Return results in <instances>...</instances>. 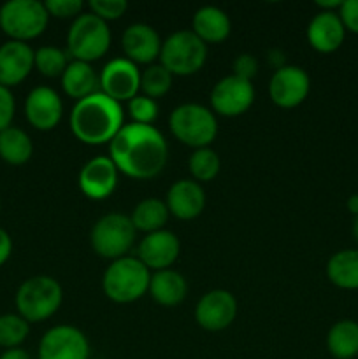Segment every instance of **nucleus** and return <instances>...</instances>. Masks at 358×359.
Segmentation results:
<instances>
[{
    "mask_svg": "<svg viewBox=\"0 0 358 359\" xmlns=\"http://www.w3.org/2000/svg\"><path fill=\"white\" fill-rule=\"evenodd\" d=\"M167 156V140L153 125H123L109 144V158L118 172L140 181L157 177Z\"/></svg>",
    "mask_w": 358,
    "mask_h": 359,
    "instance_id": "1",
    "label": "nucleus"
},
{
    "mask_svg": "<svg viewBox=\"0 0 358 359\" xmlns=\"http://www.w3.org/2000/svg\"><path fill=\"white\" fill-rule=\"evenodd\" d=\"M123 128V107L102 91L77 100L70 112V130L88 146L111 144Z\"/></svg>",
    "mask_w": 358,
    "mask_h": 359,
    "instance_id": "2",
    "label": "nucleus"
},
{
    "mask_svg": "<svg viewBox=\"0 0 358 359\" xmlns=\"http://www.w3.org/2000/svg\"><path fill=\"white\" fill-rule=\"evenodd\" d=\"M151 273L139 258L114 259L102 277L104 294L114 304H132L150 291Z\"/></svg>",
    "mask_w": 358,
    "mask_h": 359,
    "instance_id": "3",
    "label": "nucleus"
},
{
    "mask_svg": "<svg viewBox=\"0 0 358 359\" xmlns=\"http://www.w3.org/2000/svg\"><path fill=\"white\" fill-rule=\"evenodd\" d=\"M63 291L58 280L49 276H35L25 280L16 293V309L28 323L51 318L60 309Z\"/></svg>",
    "mask_w": 358,
    "mask_h": 359,
    "instance_id": "4",
    "label": "nucleus"
},
{
    "mask_svg": "<svg viewBox=\"0 0 358 359\" xmlns=\"http://www.w3.org/2000/svg\"><path fill=\"white\" fill-rule=\"evenodd\" d=\"M111 30L95 14H79L67 34V53L77 62H95L109 51Z\"/></svg>",
    "mask_w": 358,
    "mask_h": 359,
    "instance_id": "5",
    "label": "nucleus"
},
{
    "mask_svg": "<svg viewBox=\"0 0 358 359\" xmlns=\"http://www.w3.org/2000/svg\"><path fill=\"white\" fill-rule=\"evenodd\" d=\"M171 132L179 142L195 149L209 147L218 135L216 116L200 104H183L171 112Z\"/></svg>",
    "mask_w": 358,
    "mask_h": 359,
    "instance_id": "6",
    "label": "nucleus"
},
{
    "mask_svg": "<svg viewBox=\"0 0 358 359\" xmlns=\"http://www.w3.org/2000/svg\"><path fill=\"white\" fill-rule=\"evenodd\" d=\"M49 14L39 0H9L0 7V28L11 41L25 42L46 30Z\"/></svg>",
    "mask_w": 358,
    "mask_h": 359,
    "instance_id": "7",
    "label": "nucleus"
},
{
    "mask_svg": "<svg viewBox=\"0 0 358 359\" xmlns=\"http://www.w3.org/2000/svg\"><path fill=\"white\" fill-rule=\"evenodd\" d=\"M207 60V44L192 30H179L168 35L161 44L160 65L172 76H192L199 72Z\"/></svg>",
    "mask_w": 358,
    "mask_h": 359,
    "instance_id": "8",
    "label": "nucleus"
},
{
    "mask_svg": "<svg viewBox=\"0 0 358 359\" xmlns=\"http://www.w3.org/2000/svg\"><path fill=\"white\" fill-rule=\"evenodd\" d=\"M135 231L130 216L118 212L105 214L91 228V248L98 256L114 262L126 256V252L132 249Z\"/></svg>",
    "mask_w": 358,
    "mask_h": 359,
    "instance_id": "9",
    "label": "nucleus"
},
{
    "mask_svg": "<svg viewBox=\"0 0 358 359\" xmlns=\"http://www.w3.org/2000/svg\"><path fill=\"white\" fill-rule=\"evenodd\" d=\"M255 102V88L251 81L237 76H227L211 90V107L225 118H235L248 111Z\"/></svg>",
    "mask_w": 358,
    "mask_h": 359,
    "instance_id": "10",
    "label": "nucleus"
},
{
    "mask_svg": "<svg viewBox=\"0 0 358 359\" xmlns=\"http://www.w3.org/2000/svg\"><path fill=\"white\" fill-rule=\"evenodd\" d=\"M90 344L74 326L60 325L48 330L39 342V359H88Z\"/></svg>",
    "mask_w": 358,
    "mask_h": 359,
    "instance_id": "11",
    "label": "nucleus"
},
{
    "mask_svg": "<svg viewBox=\"0 0 358 359\" xmlns=\"http://www.w3.org/2000/svg\"><path fill=\"white\" fill-rule=\"evenodd\" d=\"M98 84L102 93L116 102H130L140 90V70L126 58H114L102 69Z\"/></svg>",
    "mask_w": 358,
    "mask_h": 359,
    "instance_id": "12",
    "label": "nucleus"
},
{
    "mask_svg": "<svg viewBox=\"0 0 358 359\" xmlns=\"http://www.w3.org/2000/svg\"><path fill=\"white\" fill-rule=\"evenodd\" d=\"M311 81L307 72L297 65H284L276 69L269 83L270 100L281 109L298 107L307 98Z\"/></svg>",
    "mask_w": 358,
    "mask_h": 359,
    "instance_id": "13",
    "label": "nucleus"
},
{
    "mask_svg": "<svg viewBox=\"0 0 358 359\" xmlns=\"http://www.w3.org/2000/svg\"><path fill=\"white\" fill-rule=\"evenodd\" d=\"M237 316V300L227 290H213L204 294L195 307V319L206 332L227 330Z\"/></svg>",
    "mask_w": 358,
    "mask_h": 359,
    "instance_id": "14",
    "label": "nucleus"
},
{
    "mask_svg": "<svg viewBox=\"0 0 358 359\" xmlns=\"http://www.w3.org/2000/svg\"><path fill=\"white\" fill-rule=\"evenodd\" d=\"M179 238L168 230H158L147 233L137 248V258L147 270H167L179 258Z\"/></svg>",
    "mask_w": 358,
    "mask_h": 359,
    "instance_id": "15",
    "label": "nucleus"
},
{
    "mask_svg": "<svg viewBox=\"0 0 358 359\" xmlns=\"http://www.w3.org/2000/svg\"><path fill=\"white\" fill-rule=\"evenodd\" d=\"M25 114L35 130L49 132L58 125L63 116L62 98L53 88H34L25 102Z\"/></svg>",
    "mask_w": 358,
    "mask_h": 359,
    "instance_id": "16",
    "label": "nucleus"
},
{
    "mask_svg": "<svg viewBox=\"0 0 358 359\" xmlns=\"http://www.w3.org/2000/svg\"><path fill=\"white\" fill-rule=\"evenodd\" d=\"M118 184V168L109 156H97L79 172V189L90 200H105Z\"/></svg>",
    "mask_w": 358,
    "mask_h": 359,
    "instance_id": "17",
    "label": "nucleus"
},
{
    "mask_svg": "<svg viewBox=\"0 0 358 359\" xmlns=\"http://www.w3.org/2000/svg\"><path fill=\"white\" fill-rule=\"evenodd\" d=\"M161 44L160 35L153 27L146 23H133L123 32L121 48L126 55V60L137 63H153L160 58Z\"/></svg>",
    "mask_w": 358,
    "mask_h": 359,
    "instance_id": "18",
    "label": "nucleus"
},
{
    "mask_svg": "<svg viewBox=\"0 0 358 359\" xmlns=\"http://www.w3.org/2000/svg\"><path fill=\"white\" fill-rule=\"evenodd\" d=\"M35 51L27 42L9 41L0 46V84L18 86L34 69Z\"/></svg>",
    "mask_w": 358,
    "mask_h": 359,
    "instance_id": "19",
    "label": "nucleus"
},
{
    "mask_svg": "<svg viewBox=\"0 0 358 359\" xmlns=\"http://www.w3.org/2000/svg\"><path fill=\"white\" fill-rule=\"evenodd\" d=\"M165 203H167L168 214L178 219H195L206 207V193L199 182L192 179H181L171 186Z\"/></svg>",
    "mask_w": 358,
    "mask_h": 359,
    "instance_id": "20",
    "label": "nucleus"
},
{
    "mask_svg": "<svg viewBox=\"0 0 358 359\" xmlns=\"http://www.w3.org/2000/svg\"><path fill=\"white\" fill-rule=\"evenodd\" d=\"M346 28L340 21L339 13H321L319 11L307 27V41L318 53H333L343 46Z\"/></svg>",
    "mask_w": 358,
    "mask_h": 359,
    "instance_id": "21",
    "label": "nucleus"
},
{
    "mask_svg": "<svg viewBox=\"0 0 358 359\" xmlns=\"http://www.w3.org/2000/svg\"><path fill=\"white\" fill-rule=\"evenodd\" d=\"M230 18L220 7L206 6L200 7L193 14V34L204 44H220L230 35Z\"/></svg>",
    "mask_w": 358,
    "mask_h": 359,
    "instance_id": "22",
    "label": "nucleus"
},
{
    "mask_svg": "<svg viewBox=\"0 0 358 359\" xmlns=\"http://www.w3.org/2000/svg\"><path fill=\"white\" fill-rule=\"evenodd\" d=\"M150 293L157 304L164 307H175L186 298L188 284L185 277L175 270H158L151 276Z\"/></svg>",
    "mask_w": 358,
    "mask_h": 359,
    "instance_id": "23",
    "label": "nucleus"
},
{
    "mask_svg": "<svg viewBox=\"0 0 358 359\" xmlns=\"http://www.w3.org/2000/svg\"><path fill=\"white\" fill-rule=\"evenodd\" d=\"M62 88L70 98L83 100V98L97 93L98 76L91 69L90 63L72 60L62 76Z\"/></svg>",
    "mask_w": 358,
    "mask_h": 359,
    "instance_id": "24",
    "label": "nucleus"
},
{
    "mask_svg": "<svg viewBox=\"0 0 358 359\" xmlns=\"http://www.w3.org/2000/svg\"><path fill=\"white\" fill-rule=\"evenodd\" d=\"M326 277L339 290H358V249H343L326 263Z\"/></svg>",
    "mask_w": 358,
    "mask_h": 359,
    "instance_id": "25",
    "label": "nucleus"
},
{
    "mask_svg": "<svg viewBox=\"0 0 358 359\" xmlns=\"http://www.w3.org/2000/svg\"><path fill=\"white\" fill-rule=\"evenodd\" d=\"M326 349L336 359H353L358 356V323L340 319L326 335Z\"/></svg>",
    "mask_w": 358,
    "mask_h": 359,
    "instance_id": "26",
    "label": "nucleus"
},
{
    "mask_svg": "<svg viewBox=\"0 0 358 359\" xmlns=\"http://www.w3.org/2000/svg\"><path fill=\"white\" fill-rule=\"evenodd\" d=\"M167 219V203L160 198H144L142 202L133 207L132 214H130V221H132L133 228L137 231H144L146 235L164 230Z\"/></svg>",
    "mask_w": 358,
    "mask_h": 359,
    "instance_id": "27",
    "label": "nucleus"
},
{
    "mask_svg": "<svg viewBox=\"0 0 358 359\" xmlns=\"http://www.w3.org/2000/svg\"><path fill=\"white\" fill-rule=\"evenodd\" d=\"M34 153V144L30 137L16 126L0 132V158L9 165L27 163Z\"/></svg>",
    "mask_w": 358,
    "mask_h": 359,
    "instance_id": "28",
    "label": "nucleus"
},
{
    "mask_svg": "<svg viewBox=\"0 0 358 359\" xmlns=\"http://www.w3.org/2000/svg\"><path fill=\"white\" fill-rule=\"evenodd\" d=\"M69 65V53L55 46H42L35 51L34 67L46 77H62Z\"/></svg>",
    "mask_w": 358,
    "mask_h": 359,
    "instance_id": "29",
    "label": "nucleus"
},
{
    "mask_svg": "<svg viewBox=\"0 0 358 359\" xmlns=\"http://www.w3.org/2000/svg\"><path fill=\"white\" fill-rule=\"evenodd\" d=\"M190 174L193 175L195 181L200 182H209L220 174L221 161L216 151L211 147H202V149H195V153L190 156L188 161Z\"/></svg>",
    "mask_w": 358,
    "mask_h": 359,
    "instance_id": "30",
    "label": "nucleus"
},
{
    "mask_svg": "<svg viewBox=\"0 0 358 359\" xmlns=\"http://www.w3.org/2000/svg\"><path fill=\"white\" fill-rule=\"evenodd\" d=\"M30 333L28 321L20 314L0 316V347L4 349H16L27 340Z\"/></svg>",
    "mask_w": 358,
    "mask_h": 359,
    "instance_id": "31",
    "label": "nucleus"
},
{
    "mask_svg": "<svg viewBox=\"0 0 358 359\" xmlns=\"http://www.w3.org/2000/svg\"><path fill=\"white\" fill-rule=\"evenodd\" d=\"M172 86V74L164 65H150L140 72V90L144 97L160 98L168 93Z\"/></svg>",
    "mask_w": 358,
    "mask_h": 359,
    "instance_id": "32",
    "label": "nucleus"
},
{
    "mask_svg": "<svg viewBox=\"0 0 358 359\" xmlns=\"http://www.w3.org/2000/svg\"><path fill=\"white\" fill-rule=\"evenodd\" d=\"M128 112L137 125H153L158 118V104L153 98L137 95L128 102Z\"/></svg>",
    "mask_w": 358,
    "mask_h": 359,
    "instance_id": "33",
    "label": "nucleus"
},
{
    "mask_svg": "<svg viewBox=\"0 0 358 359\" xmlns=\"http://www.w3.org/2000/svg\"><path fill=\"white\" fill-rule=\"evenodd\" d=\"M91 14L104 20L105 23L112 20H118L128 9L126 0H90Z\"/></svg>",
    "mask_w": 358,
    "mask_h": 359,
    "instance_id": "34",
    "label": "nucleus"
},
{
    "mask_svg": "<svg viewBox=\"0 0 358 359\" xmlns=\"http://www.w3.org/2000/svg\"><path fill=\"white\" fill-rule=\"evenodd\" d=\"M44 7L49 16L77 18L83 11V2L81 0H48L44 2Z\"/></svg>",
    "mask_w": 358,
    "mask_h": 359,
    "instance_id": "35",
    "label": "nucleus"
},
{
    "mask_svg": "<svg viewBox=\"0 0 358 359\" xmlns=\"http://www.w3.org/2000/svg\"><path fill=\"white\" fill-rule=\"evenodd\" d=\"M14 118V97L9 88L0 84V132L9 128Z\"/></svg>",
    "mask_w": 358,
    "mask_h": 359,
    "instance_id": "36",
    "label": "nucleus"
},
{
    "mask_svg": "<svg viewBox=\"0 0 358 359\" xmlns=\"http://www.w3.org/2000/svg\"><path fill=\"white\" fill-rule=\"evenodd\" d=\"M258 72V60L253 55H241L234 60V76L251 81Z\"/></svg>",
    "mask_w": 358,
    "mask_h": 359,
    "instance_id": "37",
    "label": "nucleus"
},
{
    "mask_svg": "<svg viewBox=\"0 0 358 359\" xmlns=\"http://www.w3.org/2000/svg\"><path fill=\"white\" fill-rule=\"evenodd\" d=\"M339 18L346 32L358 34V0H344L339 9Z\"/></svg>",
    "mask_w": 358,
    "mask_h": 359,
    "instance_id": "38",
    "label": "nucleus"
},
{
    "mask_svg": "<svg viewBox=\"0 0 358 359\" xmlns=\"http://www.w3.org/2000/svg\"><path fill=\"white\" fill-rule=\"evenodd\" d=\"M11 252H13V241H11L9 233L0 228V266L9 259Z\"/></svg>",
    "mask_w": 358,
    "mask_h": 359,
    "instance_id": "39",
    "label": "nucleus"
},
{
    "mask_svg": "<svg viewBox=\"0 0 358 359\" xmlns=\"http://www.w3.org/2000/svg\"><path fill=\"white\" fill-rule=\"evenodd\" d=\"M316 6L319 7L321 13H339L340 6H343V0H318Z\"/></svg>",
    "mask_w": 358,
    "mask_h": 359,
    "instance_id": "40",
    "label": "nucleus"
},
{
    "mask_svg": "<svg viewBox=\"0 0 358 359\" xmlns=\"http://www.w3.org/2000/svg\"><path fill=\"white\" fill-rule=\"evenodd\" d=\"M0 359H30V354L27 351H23L21 347L16 349H7L0 354Z\"/></svg>",
    "mask_w": 358,
    "mask_h": 359,
    "instance_id": "41",
    "label": "nucleus"
},
{
    "mask_svg": "<svg viewBox=\"0 0 358 359\" xmlns=\"http://www.w3.org/2000/svg\"><path fill=\"white\" fill-rule=\"evenodd\" d=\"M346 207H347V210H350V212L353 214L354 217L358 216V193H357V195H351L350 198H347Z\"/></svg>",
    "mask_w": 358,
    "mask_h": 359,
    "instance_id": "42",
    "label": "nucleus"
},
{
    "mask_svg": "<svg viewBox=\"0 0 358 359\" xmlns=\"http://www.w3.org/2000/svg\"><path fill=\"white\" fill-rule=\"evenodd\" d=\"M353 237L358 244V216L354 217V221H353Z\"/></svg>",
    "mask_w": 358,
    "mask_h": 359,
    "instance_id": "43",
    "label": "nucleus"
}]
</instances>
